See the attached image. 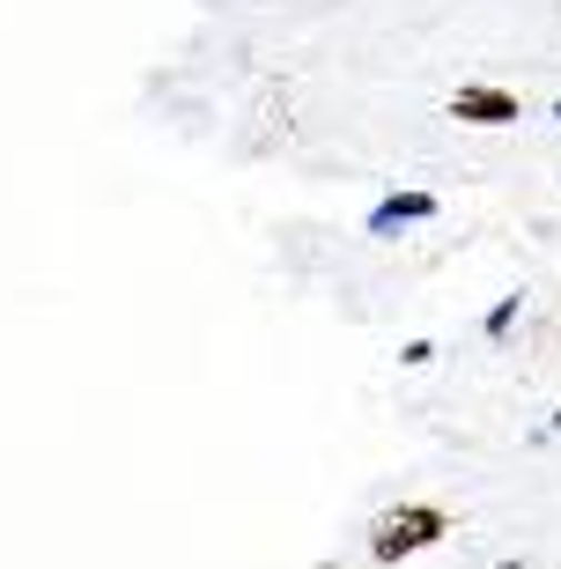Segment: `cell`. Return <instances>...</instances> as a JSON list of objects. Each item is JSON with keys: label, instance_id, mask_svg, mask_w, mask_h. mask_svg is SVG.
I'll return each mask as SVG.
<instances>
[{"label": "cell", "instance_id": "3", "mask_svg": "<svg viewBox=\"0 0 561 569\" xmlns=\"http://www.w3.org/2000/svg\"><path fill=\"white\" fill-rule=\"evenodd\" d=\"M437 208H443L437 192H384L362 230H370V237H392V230H407V222H437Z\"/></svg>", "mask_w": 561, "mask_h": 569}, {"label": "cell", "instance_id": "6", "mask_svg": "<svg viewBox=\"0 0 561 569\" xmlns=\"http://www.w3.org/2000/svg\"><path fill=\"white\" fill-rule=\"evenodd\" d=\"M554 119H561V97H554Z\"/></svg>", "mask_w": 561, "mask_h": 569}, {"label": "cell", "instance_id": "7", "mask_svg": "<svg viewBox=\"0 0 561 569\" xmlns=\"http://www.w3.org/2000/svg\"><path fill=\"white\" fill-rule=\"evenodd\" d=\"M554 429H561V407H554Z\"/></svg>", "mask_w": 561, "mask_h": 569}, {"label": "cell", "instance_id": "2", "mask_svg": "<svg viewBox=\"0 0 561 569\" xmlns=\"http://www.w3.org/2000/svg\"><path fill=\"white\" fill-rule=\"evenodd\" d=\"M443 111H451L458 127H518V119H524L518 89H502V82H458Z\"/></svg>", "mask_w": 561, "mask_h": 569}, {"label": "cell", "instance_id": "5", "mask_svg": "<svg viewBox=\"0 0 561 569\" xmlns=\"http://www.w3.org/2000/svg\"><path fill=\"white\" fill-rule=\"evenodd\" d=\"M399 362H407V370H429V362H437V340H407Z\"/></svg>", "mask_w": 561, "mask_h": 569}, {"label": "cell", "instance_id": "1", "mask_svg": "<svg viewBox=\"0 0 561 569\" xmlns=\"http://www.w3.org/2000/svg\"><path fill=\"white\" fill-rule=\"evenodd\" d=\"M458 532V518L443 503H392V510H377L370 518V562H407V555H429V548H443V540H451Z\"/></svg>", "mask_w": 561, "mask_h": 569}, {"label": "cell", "instance_id": "4", "mask_svg": "<svg viewBox=\"0 0 561 569\" xmlns=\"http://www.w3.org/2000/svg\"><path fill=\"white\" fill-rule=\"evenodd\" d=\"M518 311H524V296H518V289H510V296H495V311L480 318V333H488V340H502L510 326H518Z\"/></svg>", "mask_w": 561, "mask_h": 569}]
</instances>
